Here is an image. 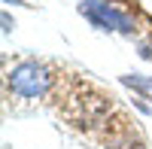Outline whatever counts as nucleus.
Returning a JSON list of instances; mask_svg holds the SVG:
<instances>
[{"label": "nucleus", "instance_id": "5", "mask_svg": "<svg viewBox=\"0 0 152 149\" xmlns=\"http://www.w3.org/2000/svg\"><path fill=\"white\" fill-rule=\"evenodd\" d=\"M107 149H146V143L137 137L134 131H119V134H113L110 137V143H107Z\"/></svg>", "mask_w": 152, "mask_h": 149}, {"label": "nucleus", "instance_id": "2", "mask_svg": "<svg viewBox=\"0 0 152 149\" xmlns=\"http://www.w3.org/2000/svg\"><path fill=\"white\" fill-rule=\"evenodd\" d=\"M6 85L15 97H28V101H37V97H46L55 85V73L49 70V64L43 61H21L6 73Z\"/></svg>", "mask_w": 152, "mask_h": 149}, {"label": "nucleus", "instance_id": "3", "mask_svg": "<svg viewBox=\"0 0 152 149\" xmlns=\"http://www.w3.org/2000/svg\"><path fill=\"white\" fill-rule=\"evenodd\" d=\"M79 12L94 24V28L100 31H122V34H134V18L128 15V12H122L116 6L104 3V0H82L79 3Z\"/></svg>", "mask_w": 152, "mask_h": 149}, {"label": "nucleus", "instance_id": "7", "mask_svg": "<svg viewBox=\"0 0 152 149\" xmlns=\"http://www.w3.org/2000/svg\"><path fill=\"white\" fill-rule=\"evenodd\" d=\"M3 3H21V0H3Z\"/></svg>", "mask_w": 152, "mask_h": 149}, {"label": "nucleus", "instance_id": "6", "mask_svg": "<svg viewBox=\"0 0 152 149\" xmlns=\"http://www.w3.org/2000/svg\"><path fill=\"white\" fill-rule=\"evenodd\" d=\"M12 28H15V21H12V18H9V15H6V12H3V31H6V34H9V31H12Z\"/></svg>", "mask_w": 152, "mask_h": 149}, {"label": "nucleus", "instance_id": "1", "mask_svg": "<svg viewBox=\"0 0 152 149\" xmlns=\"http://www.w3.org/2000/svg\"><path fill=\"white\" fill-rule=\"evenodd\" d=\"M113 113V104L110 97H104L100 91L88 88V85H79L70 97H67V107H64V116L73 122L76 128H100Z\"/></svg>", "mask_w": 152, "mask_h": 149}, {"label": "nucleus", "instance_id": "4", "mask_svg": "<svg viewBox=\"0 0 152 149\" xmlns=\"http://www.w3.org/2000/svg\"><path fill=\"white\" fill-rule=\"evenodd\" d=\"M125 88H134L137 94H143L146 101H152V76H143V73H125L119 76Z\"/></svg>", "mask_w": 152, "mask_h": 149}]
</instances>
